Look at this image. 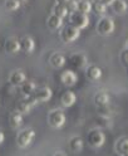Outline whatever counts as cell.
<instances>
[{"mask_svg": "<svg viewBox=\"0 0 128 156\" xmlns=\"http://www.w3.org/2000/svg\"><path fill=\"white\" fill-rule=\"evenodd\" d=\"M87 142L93 149H99L106 142V135L99 129H93L87 135Z\"/></svg>", "mask_w": 128, "mask_h": 156, "instance_id": "6da1fadb", "label": "cell"}, {"mask_svg": "<svg viewBox=\"0 0 128 156\" xmlns=\"http://www.w3.org/2000/svg\"><path fill=\"white\" fill-rule=\"evenodd\" d=\"M67 121L65 113L62 110H52L48 113V125L53 129H61Z\"/></svg>", "mask_w": 128, "mask_h": 156, "instance_id": "7a4b0ae2", "label": "cell"}, {"mask_svg": "<svg viewBox=\"0 0 128 156\" xmlns=\"http://www.w3.org/2000/svg\"><path fill=\"white\" fill-rule=\"evenodd\" d=\"M68 22H69V25H73L77 29H82L87 28L88 24H89V18H88L87 14H83V13H79V12H74V13H69L68 14Z\"/></svg>", "mask_w": 128, "mask_h": 156, "instance_id": "3957f363", "label": "cell"}, {"mask_svg": "<svg viewBox=\"0 0 128 156\" xmlns=\"http://www.w3.org/2000/svg\"><path fill=\"white\" fill-rule=\"evenodd\" d=\"M34 139H35V131L33 129L23 130V131L19 132L18 136H16V145L20 149H25L33 142Z\"/></svg>", "mask_w": 128, "mask_h": 156, "instance_id": "277c9868", "label": "cell"}, {"mask_svg": "<svg viewBox=\"0 0 128 156\" xmlns=\"http://www.w3.org/2000/svg\"><path fill=\"white\" fill-rule=\"evenodd\" d=\"M114 29H116V23L112 18H108V16L101 18L99 22L97 23V32L102 35H108L113 33Z\"/></svg>", "mask_w": 128, "mask_h": 156, "instance_id": "5b68a950", "label": "cell"}, {"mask_svg": "<svg viewBox=\"0 0 128 156\" xmlns=\"http://www.w3.org/2000/svg\"><path fill=\"white\" fill-rule=\"evenodd\" d=\"M79 35H81V30L73 25H68V27L63 28L62 32H61V39L64 43L75 42L77 39L79 38Z\"/></svg>", "mask_w": 128, "mask_h": 156, "instance_id": "8992f818", "label": "cell"}, {"mask_svg": "<svg viewBox=\"0 0 128 156\" xmlns=\"http://www.w3.org/2000/svg\"><path fill=\"white\" fill-rule=\"evenodd\" d=\"M52 96H53L52 90L49 88V87H47V86L40 87V88H36L35 92H34V94H33V97L35 98V101H36L38 103H39V102H42V103L48 102L49 100L52 98Z\"/></svg>", "mask_w": 128, "mask_h": 156, "instance_id": "52a82bcc", "label": "cell"}, {"mask_svg": "<svg viewBox=\"0 0 128 156\" xmlns=\"http://www.w3.org/2000/svg\"><path fill=\"white\" fill-rule=\"evenodd\" d=\"M36 103H38V102L35 101V98H34L33 96L24 97L23 101H20V102L18 103V110H16V111H19L20 113H23V115H24V113H28Z\"/></svg>", "mask_w": 128, "mask_h": 156, "instance_id": "ba28073f", "label": "cell"}, {"mask_svg": "<svg viewBox=\"0 0 128 156\" xmlns=\"http://www.w3.org/2000/svg\"><path fill=\"white\" fill-rule=\"evenodd\" d=\"M61 81H62V83H63L64 86L72 87V86H74V84L77 83L78 76H77V73H75L73 69H65V71H63L62 74H61Z\"/></svg>", "mask_w": 128, "mask_h": 156, "instance_id": "9c48e42d", "label": "cell"}, {"mask_svg": "<svg viewBox=\"0 0 128 156\" xmlns=\"http://www.w3.org/2000/svg\"><path fill=\"white\" fill-rule=\"evenodd\" d=\"M25 81H26V76L20 69H16V71L12 72V74L9 76V82H10V84L14 87H20Z\"/></svg>", "mask_w": 128, "mask_h": 156, "instance_id": "30bf717a", "label": "cell"}, {"mask_svg": "<svg viewBox=\"0 0 128 156\" xmlns=\"http://www.w3.org/2000/svg\"><path fill=\"white\" fill-rule=\"evenodd\" d=\"M49 63H50V66L53 68H55V69H61V68H63L65 66L67 58L64 57V54L55 52L50 55V58H49Z\"/></svg>", "mask_w": 128, "mask_h": 156, "instance_id": "8fae6325", "label": "cell"}, {"mask_svg": "<svg viewBox=\"0 0 128 156\" xmlns=\"http://www.w3.org/2000/svg\"><path fill=\"white\" fill-rule=\"evenodd\" d=\"M69 64L73 68H83L87 64V57L83 53H74L69 58Z\"/></svg>", "mask_w": 128, "mask_h": 156, "instance_id": "7c38bea8", "label": "cell"}, {"mask_svg": "<svg viewBox=\"0 0 128 156\" xmlns=\"http://www.w3.org/2000/svg\"><path fill=\"white\" fill-rule=\"evenodd\" d=\"M19 43H20V51L25 53H32L35 49V41L32 37H24L19 41Z\"/></svg>", "mask_w": 128, "mask_h": 156, "instance_id": "4fadbf2b", "label": "cell"}, {"mask_svg": "<svg viewBox=\"0 0 128 156\" xmlns=\"http://www.w3.org/2000/svg\"><path fill=\"white\" fill-rule=\"evenodd\" d=\"M9 125H10V127L14 130L20 129L23 126V113H20L19 111L12 112L10 116H9Z\"/></svg>", "mask_w": 128, "mask_h": 156, "instance_id": "5bb4252c", "label": "cell"}, {"mask_svg": "<svg viewBox=\"0 0 128 156\" xmlns=\"http://www.w3.org/2000/svg\"><path fill=\"white\" fill-rule=\"evenodd\" d=\"M77 101V96L73 91H65L63 92V94L61 96V102L64 107H71Z\"/></svg>", "mask_w": 128, "mask_h": 156, "instance_id": "9a60e30c", "label": "cell"}, {"mask_svg": "<svg viewBox=\"0 0 128 156\" xmlns=\"http://www.w3.org/2000/svg\"><path fill=\"white\" fill-rule=\"evenodd\" d=\"M5 51L10 54H15L20 51V43L16 38H9L5 42Z\"/></svg>", "mask_w": 128, "mask_h": 156, "instance_id": "2e32d148", "label": "cell"}, {"mask_svg": "<svg viewBox=\"0 0 128 156\" xmlns=\"http://www.w3.org/2000/svg\"><path fill=\"white\" fill-rule=\"evenodd\" d=\"M85 76L88 80H91V81H98V80H101V77H102V69L97 66H89L85 71Z\"/></svg>", "mask_w": 128, "mask_h": 156, "instance_id": "e0dca14e", "label": "cell"}, {"mask_svg": "<svg viewBox=\"0 0 128 156\" xmlns=\"http://www.w3.org/2000/svg\"><path fill=\"white\" fill-rule=\"evenodd\" d=\"M111 102V96L108 94L107 92L102 91V92H98L95 96H94V103L98 106V107H104V106H108Z\"/></svg>", "mask_w": 128, "mask_h": 156, "instance_id": "ac0fdd59", "label": "cell"}, {"mask_svg": "<svg viewBox=\"0 0 128 156\" xmlns=\"http://www.w3.org/2000/svg\"><path fill=\"white\" fill-rule=\"evenodd\" d=\"M36 90V86L34 82L32 81H25L22 86H20V92L24 97H29V96H33L34 92Z\"/></svg>", "mask_w": 128, "mask_h": 156, "instance_id": "d6986e66", "label": "cell"}, {"mask_svg": "<svg viewBox=\"0 0 128 156\" xmlns=\"http://www.w3.org/2000/svg\"><path fill=\"white\" fill-rule=\"evenodd\" d=\"M47 25H48V28L53 29V30H57V29H59V28L63 25V19L57 16V15H54V14H52L48 18Z\"/></svg>", "mask_w": 128, "mask_h": 156, "instance_id": "ffe728a7", "label": "cell"}, {"mask_svg": "<svg viewBox=\"0 0 128 156\" xmlns=\"http://www.w3.org/2000/svg\"><path fill=\"white\" fill-rule=\"evenodd\" d=\"M116 151L119 156L128 154V139L127 137H122L116 142Z\"/></svg>", "mask_w": 128, "mask_h": 156, "instance_id": "44dd1931", "label": "cell"}, {"mask_svg": "<svg viewBox=\"0 0 128 156\" xmlns=\"http://www.w3.org/2000/svg\"><path fill=\"white\" fill-rule=\"evenodd\" d=\"M112 8L117 14H123L127 12L128 5L126 3V0H114L113 4H112Z\"/></svg>", "mask_w": 128, "mask_h": 156, "instance_id": "7402d4cb", "label": "cell"}, {"mask_svg": "<svg viewBox=\"0 0 128 156\" xmlns=\"http://www.w3.org/2000/svg\"><path fill=\"white\" fill-rule=\"evenodd\" d=\"M83 145H84V144H83V140H82L81 137H78V136H74V137H72L71 141H69V147H71L72 151H74V152L82 151Z\"/></svg>", "mask_w": 128, "mask_h": 156, "instance_id": "603a6c76", "label": "cell"}, {"mask_svg": "<svg viewBox=\"0 0 128 156\" xmlns=\"http://www.w3.org/2000/svg\"><path fill=\"white\" fill-rule=\"evenodd\" d=\"M92 10V3L89 0H79L78 2V12L83 14H89Z\"/></svg>", "mask_w": 128, "mask_h": 156, "instance_id": "cb8c5ba5", "label": "cell"}, {"mask_svg": "<svg viewBox=\"0 0 128 156\" xmlns=\"http://www.w3.org/2000/svg\"><path fill=\"white\" fill-rule=\"evenodd\" d=\"M92 10H94L98 15L104 14V13L107 12V5L103 4L101 0H97V2H93V3H92Z\"/></svg>", "mask_w": 128, "mask_h": 156, "instance_id": "d4e9b609", "label": "cell"}, {"mask_svg": "<svg viewBox=\"0 0 128 156\" xmlns=\"http://www.w3.org/2000/svg\"><path fill=\"white\" fill-rule=\"evenodd\" d=\"M53 14L59 16V18H65L68 14V9L65 8V5H59V4H55V6L53 8Z\"/></svg>", "mask_w": 128, "mask_h": 156, "instance_id": "484cf974", "label": "cell"}, {"mask_svg": "<svg viewBox=\"0 0 128 156\" xmlns=\"http://www.w3.org/2000/svg\"><path fill=\"white\" fill-rule=\"evenodd\" d=\"M19 6H20V2L19 0H5V8L8 10H10V12L18 10Z\"/></svg>", "mask_w": 128, "mask_h": 156, "instance_id": "4316f807", "label": "cell"}, {"mask_svg": "<svg viewBox=\"0 0 128 156\" xmlns=\"http://www.w3.org/2000/svg\"><path fill=\"white\" fill-rule=\"evenodd\" d=\"M65 8L68 9V13L78 12V2L77 0H69V2L65 4Z\"/></svg>", "mask_w": 128, "mask_h": 156, "instance_id": "83f0119b", "label": "cell"}, {"mask_svg": "<svg viewBox=\"0 0 128 156\" xmlns=\"http://www.w3.org/2000/svg\"><path fill=\"white\" fill-rule=\"evenodd\" d=\"M99 125L102 126V127H111L112 126V121H111V117L109 116H101V119H99Z\"/></svg>", "mask_w": 128, "mask_h": 156, "instance_id": "f1b7e54d", "label": "cell"}, {"mask_svg": "<svg viewBox=\"0 0 128 156\" xmlns=\"http://www.w3.org/2000/svg\"><path fill=\"white\" fill-rule=\"evenodd\" d=\"M122 59H123V62H124L126 64H128V51L123 52V54H122Z\"/></svg>", "mask_w": 128, "mask_h": 156, "instance_id": "f546056e", "label": "cell"}, {"mask_svg": "<svg viewBox=\"0 0 128 156\" xmlns=\"http://www.w3.org/2000/svg\"><path fill=\"white\" fill-rule=\"evenodd\" d=\"M69 0H55V4H59V5H65Z\"/></svg>", "mask_w": 128, "mask_h": 156, "instance_id": "4dcf8cb0", "label": "cell"}, {"mask_svg": "<svg viewBox=\"0 0 128 156\" xmlns=\"http://www.w3.org/2000/svg\"><path fill=\"white\" fill-rule=\"evenodd\" d=\"M101 2H102L103 4H106V5L108 6V5H112V4H113V2H114V0H101Z\"/></svg>", "mask_w": 128, "mask_h": 156, "instance_id": "1f68e13d", "label": "cell"}, {"mask_svg": "<svg viewBox=\"0 0 128 156\" xmlns=\"http://www.w3.org/2000/svg\"><path fill=\"white\" fill-rule=\"evenodd\" d=\"M4 140H5V135H4L2 131H0V145L4 142Z\"/></svg>", "mask_w": 128, "mask_h": 156, "instance_id": "d6a6232c", "label": "cell"}, {"mask_svg": "<svg viewBox=\"0 0 128 156\" xmlns=\"http://www.w3.org/2000/svg\"><path fill=\"white\" fill-rule=\"evenodd\" d=\"M53 156H67L64 152H62V151H58V152H55Z\"/></svg>", "mask_w": 128, "mask_h": 156, "instance_id": "836d02e7", "label": "cell"}, {"mask_svg": "<svg viewBox=\"0 0 128 156\" xmlns=\"http://www.w3.org/2000/svg\"><path fill=\"white\" fill-rule=\"evenodd\" d=\"M19 2H20V3H23V2H26V0H19Z\"/></svg>", "mask_w": 128, "mask_h": 156, "instance_id": "e575fe53", "label": "cell"}, {"mask_svg": "<svg viewBox=\"0 0 128 156\" xmlns=\"http://www.w3.org/2000/svg\"><path fill=\"white\" fill-rule=\"evenodd\" d=\"M121 156H128V154H124V155H121Z\"/></svg>", "mask_w": 128, "mask_h": 156, "instance_id": "d590c367", "label": "cell"}]
</instances>
